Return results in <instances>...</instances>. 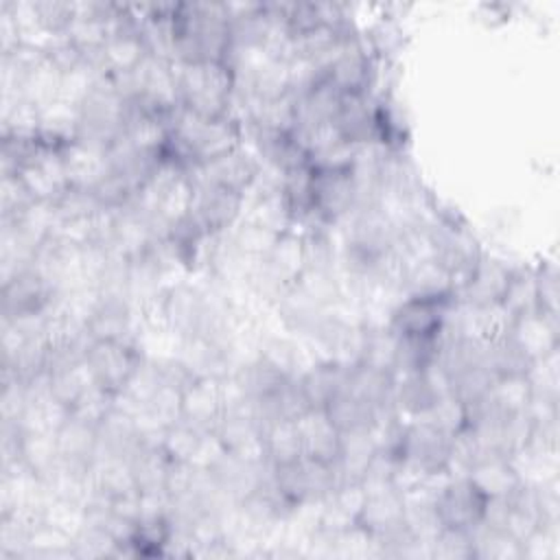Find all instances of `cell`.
<instances>
[{
	"label": "cell",
	"instance_id": "11",
	"mask_svg": "<svg viewBox=\"0 0 560 560\" xmlns=\"http://www.w3.org/2000/svg\"><path fill=\"white\" fill-rule=\"evenodd\" d=\"M505 335L534 363L558 350V317L542 311H529L510 319Z\"/></svg>",
	"mask_w": 560,
	"mask_h": 560
},
{
	"label": "cell",
	"instance_id": "20",
	"mask_svg": "<svg viewBox=\"0 0 560 560\" xmlns=\"http://www.w3.org/2000/svg\"><path fill=\"white\" fill-rule=\"evenodd\" d=\"M376 442L370 433L365 431H350L341 433V446L337 455V468L343 481H361L365 468L370 466L372 457L376 455Z\"/></svg>",
	"mask_w": 560,
	"mask_h": 560
},
{
	"label": "cell",
	"instance_id": "26",
	"mask_svg": "<svg viewBox=\"0 0 560 560\" xmlns=\"http://www.w3.org/2000/svg\"><path fill=\"white\" fill-rule=\"evenodd\" d=\"M422 418L429 420L440 431H444L446 435L455 438L468 424V407L459 398H455L451 392H446L438 396V400L431 405V409Z\"/></svg>",
	"mask_w": 560,
	"mask_h": 560
},
{
	"label": "cell",
	"instance_id": "21",
	"mask_svg": "<svg viewBox=\"0 0 560 560\" xmlns=\"http://www.w3.org/2000/svg\"><path fill=\"white\" fill-rule=\"evenodd\" d=\"M173 459L164 453L160 444H140L129 457V468L136 479L138 490H160L166 486V477ZM166 490V488H164Z\"/></svg>",
	"mask_w": 560,
	"mask_h": 560
},
{
	"label": "cell",
	"instance_id": "27",
	"mask_svg": "<svg viewBox=\"0 0 560 560\" xmlns=\"http://www.w3.org/2000/svg\"><path fill=\"white\" fill-rule=\"evenodd\" d=\"M536 293H538V311L558 317V271L553 265L536 267Z\"/></svg>",
	"mask_w": 560,
	"mask_h": 560
},
{
	"label": "cell",
	"instance_id": "25",
	"mask_svg": "<svg viewBox=\"0 0 560 560\" xmlns=\"http://www.w3.org/2000/svg\"><path fill=\"white\" fill-rule=\"evenodd\" d=\"M396 350H398V335L389 326L365 328V346L361 357L363 365L394 374Z\"/></svg>",
	"mask_w": 560,
	"mask_h": 560
},
{
	"label": "cell",
	"instance_id": "15",
	"mask_svg": "<svg viewBox=\"0 0 560 560\" xmlns=\"http://www.w3.org/2000/svg\"><path fill=\"white\" fill-rule=\"evenodd\" d=\"M55 438L59 457L63 462L92 470L98 446V424L68 413V418L55 431Z\"/></svg>",
	"mask_w": 560,
	"mask_h": 560
},
{
	"label": "cell",
	"instance_id": "2",
	"mask_svg": "<svg viewBox=\"0 0 560 560\" xmlns=\"http://www.w3.org/2000/svg\"><path fill=\"white\" fill-rule=\"evenodd\" d=\"M313 210L326 225H339L354 208L361 206L357 179L350 168H313L311 166Z\"/></svg>",
	"mask_w": 560,
	"mask_h": 560
},
{
	"label": "cell",
	"instance_id": "4",
	"mask_svg": "<svg viewBox=\"0 0 560 560\" xmlns=\"http://www.w3.org/2000/svg\"><path fill=\"white\" fill-rule=\"evenodd\" d=\"M488 497L470 477H451L435 494L433 505L442 527L472 532L483 521Z\"/></svg>",
	"mask_w": 560,
	"mask_h": 560
},
{
	"label": "cell",
	"instance_id": "24",
	"mask_svg": "<svg viewBox=\"0 0 560 560\" xmlns=\"http://www.w3.org/2000/svg\"><path fill=\"white\" fill-rule=\"evenodd\" d=\"M501 308L510 315V319L525 315L529 311H538L536 269H532V267L512 269L505 293L501 298Z\"/></svg>",
	"mask_w": 560,
	"mask_h": 560
},
{
	"label": "cell",
	"instance_id": "3",
	"mask_svg": "<svg viewBox=\"0 0 560 560\" xmlns=\"http://www.w3.org/2000/svg\"><path fill=\"white\" fill-rule=\"evenodd\" d=\"M451 448H453L451 435H446L424 418H413V420H407L402 427L396 457L433 475V472H446Z\"/></svg>",
	"mask_w": 560,
	"mask_h": 560
},
{
	"label": "cell",
	"instance_id": "17",
	"mask_svg": "<svg viewBox=\"0 0 560 560\" xmlns=\"http://www.w3.org/2000/svg\"><path fill=\"white\" fill-rule=\"evenodd\" d=\"M350 368L335 361H315L304 374H300V385L311 409H326L332 398H337L348 385Z\"/></svg>",
	"mask_w": 560,
	"mask_h": 560
},
{
	"label": "cell",
	"instance_id": "14",
	"mask_svg": "<svg viewBox=\"0 0 560 560\" xmlns=\"http://www.w3.org/2000/svg\"><path fill=\"white\" fill-rule=\"evenodd\" d=\"M61 160L68 184L74 188H94L109 171L107 149L79 138L61 149Z\"/></svg>",
	"mask_w": 560,
	"mask_h": 560
},
{
	"label": "cell",
	"instance_id": "1",
	"mask_svg": "<svg viewBox=\"0 0 560 560\" xmlns=\"http://www.w3.org/2000/svg\"><path fill=\"white\" fill-rule=\"evenodd\" d=\"M179 107L203 118H223L234 94L232 68L223 61L173 63Z\"/></svg>",
	"mask_w": 560,
	"mask_h": 560
},
{
	"label": "cell",
	"instance_id": "5",
	"mask_svg": "<svg viewBox=\"0 0 560 560\" xmlns=\"http://www.w3.org/2000/svg\"><path fill=\"white\" fill-rule=\"evenodd\" d=\"M142 350L136 343L125 341H90L85 363L94 376V383L112 394L122 392L131 374L142 361Z\"/></svg>",
	"mask_w": 560,
	"mask_h": 560
},
{
	"label": "cell",
	"instance_id": "12",
	"mask_svg": "<svg viewBox=\"0 0 560 560\" xmlns=\"http://www.w3.org/2000/svg\"><path fill=\"white\" fill-rule=\"evenodd\" d=\"M225 402H223V381L219 378H206L195 376L184 389H182V422L214 431L223 416Z\"/></svg>",
	"mask_w": 560,
	"mask_h": 560
},
{
	"label": "cell",
	"instance_id": "18",
	"mask_svg": "<svg viewBox=\"0 0 560 560\" xmlns=\"http://www.w3.org/2000/svg\"><path fill=\"white\" fill-rule=\"evenodd\" d=\"M400 287L405 298H429V300L455 298V282L438 260H422V262L409 265L402 271Z\"/></svg>",
	"mask_w": 560,
	"mask_h": 560
},
{
	"label": "cell",
	"instance_id": "19",
	"mask_svg": "<svg viewBox=\"0 0 560 560\" xmlns=\"http://www.w3.org/2000/svg\"><path fill=\"white\" fill-rule=\"evenodd\" d=\"M468 477L486 497H508L523 483L510 459L503 455H488L479 459Z\"/></svg>",
	"mask_w": 560,
	"mask_h": 560
},
{
	"label": "cell",
	"instance_id": "8",
	"mask_svg": "<svg viewBox=\"0 0 560 560\" xmlns=\"http://www.w3.org/2000/svg\"><path fill=\"white\" fill-rule=\"evenodd\" d=\"M195 197H192V210L190 214L208 230V232H228L232 230L245 212V195L212 186L192 182Z\"/></svg>",
	"mask_w": 560,
	"mask_h": 560
},
{
	"label": "cell",
	"instance_id": "9",
	"mask_svg": "<svg viewBox=\"0 0 560 560\" xmlns=\"http://www.w3.org/2000/svg\"><path fill=\"white\" fill-rule=\"evenodd\" d=\"M18 177L35 201L55 203L70 188L61 160V149H52L44 142L39 151L18 171Z\"/></svg>",
	"mask_w": 560,
	"mask_h": 560
},
{
	"label": "cell",
	"instance_id": "16",
	"mask_svg": "<svg viewBox=\"0 0 560 560\" xmlns=\"http://www.w3.org/2000/svg\"><path fill=\"white\" fill-rule=\"evenodd\" d=\"M298 431L302 438L304 455L337 464L339 446H341V431L332 424L324 409H308L298 420Z\"/></svg>",
	"mask_w": 560,
	"mask_h": 560
},
{
	"label": "cell",
	"instance_id": "23",
	"mask_svg": "<svg viewBox=\"0 0 560 560\" xmlns=\"http://www.w3.org/2000/svg\"><path fill=\"white\" fill-rule=\"evenodd\" d=\"M265 438V459L273 466L295 462L304 455L302 438L295 420H278L262 431Z\"/></svg>",
	"mask_w": 560,
	"mask_h": 560
},
{
	"label": "cell",
	"instance_id": "7",
	"mask_svg": "<svg viewBox=\"0 0 560 560\" xmlns=\"http://www.w3.org/2000/svg\"><path fill=\"white\" fill-rule=\"evenodd\" d=\"M57 295L59 293L33 267H28L2 282V319L50 313Z\"/></svg>",
	"mask_w": 560,
	"mask_h": 560
},
{
	"label": "cell",
	"instance_id": "22",
	"mask_svg": "<svg viewBox=\"0 0 560 560\" xmlns=\"http://www.w3.org/2000/svg\"><path fill=\"white\" fill-rule=\"evenodd\" d=\"M324 411L341 433L372 429L378 416V411L372 405L352 396L348 389H343L337 398H332Z\"/></svg>",
	"mask_w": 560,
	"mask_h": 560
},
{
	"label": "cell",
	"instance_id": "6",
	"mask_svg": "<svg viewBox=\"0 0 560 560\" xmlns=\"http://www.w3.org/2000/svg\"><path fill=\"white\" fill-rule=\"evenodd\" d=\"M188 175L192 182L212 184L245 195L260 175V162L254 155V151H249L243 142L241 147L219 158H212L199 166L188 168Z\"/></svg>",
	"mask_w": 560,
	"mask_h": 560
},
{
	"label": "cell",
	"instance_id": "13",
	"mask_svg": "<svg viewBox=\"0 0 560 560\" xmlns=\"http://www.w3.org/2000/svg\"><path fill=\"white\" fill-rule=\"evenodd\" d=\"M510 273H512V267H508L499 258L483 254V258L477 262L468 280L459 287L455 298L475 306H497L501 304Z\"/></svg>",
	"mask_w": 560,
	"mask_h": 560
},
{
	"label": "cell",
	"instance_id": "10",
	"mask_svg": "<svg viewBox=\"0 0 560 560\" xmlns=\"http://www.w3.org/2000/svg\"><path fill=\"white\" fill-rule=\"evenodd\" d=\"M453 302L448 300H429V298H402L392 315L389 328L398 337H435L442 332L446 308Z\"/></svg>",
	"mask_w": 560,
	"mask_h": 560
}]
</instances>
